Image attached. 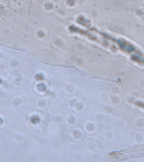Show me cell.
Listing matches in <instances>:
<instances>
[{
    "instance_id": "6da1fadb",
    "label": "cell",
    "mask_w": 144,
    "mask_h": 162,
    "mask_svg": "<svg viewBox=\"0 0 144 162\" xmlns=\"http://www.w3.org/2000/svg\"><path fill=\"white\" fill-rule=\"evenodd\" d=\"M136 105L141 107L143 108L144 109V103L141 102H137L136 103Z\"/></svg>"
}]
</instances>
